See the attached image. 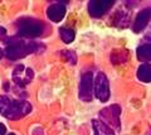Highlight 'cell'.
<instances>
[{
	"instance_id": "1",
	"label": "cell",
	"mask_w": 151,
	"mask_h": 135,
	"mask_svg": "<svg viewBox=\"0 0 151 135\" xmlns=\"http://www.w3.org/2000/svg\"><path fill=\"white\" fill-rule=\"evenodd\" d=\"M44 48L40 47L38 43L34 42H24V40H10V43L6 45L5 48V56L12 59V61H17V59L24 58L30 53H37L43 51Z\"/></svg>"
},
{
	"instance_id": "2",
	"label": "cell",
	"mask_w": 151,
	"mask_h": 135,
	"mask_svg": "<svg viewBox=\"0 0 151 135\" xmlns=\"http://www.w3.org/2000/svg\"><path fill=\"white\" fill-rule=\"evenodd\" d=\"M44 23L33 18H24L18 24V35L25 37V38H35L43 34Z\"/></svg>"
},
{
	"instance_id": "3",
	"label": "cell",
	"mask_w": 151,
	"mask_h": 135,
	"mask_svg": "<svg viewBox=\"0 0 151 135\" xmlns=\"http://www.w3.org/2000/svg\"><path fill=\"white\" fill-rule=\"evenodd\" d=\"M32 111V105L25 100H12L3 115L9 120H19Z\"/></svg>"
},
{
	"instance_id": "4",
	"label": "cell",
	"mask_w": 151,
	"mask_h": 135,
	"mask_svg": "<svg viewBox=\"0 0 151 135\" xmlns=\"http://www.w3.org/2000/svg\"><path fill=\"white\" fill-rule=\"evenodd\" d=\"M120 115H121V106L117 104L107 106V108L102 109L100 111V116L103 120V123L108 125L112 130H117V131L121 129Z\"/></svg>"
},
{
	"instance_id": "5",
	"label": "cell",
	"mask_w": 151,
	"mask_h": 135,
	"mask_svg": "<svg viewBox=\"0 0 151 135\" xmlns=\"http://www.w3.org/2000/svg\"><path fill=\"white\" fill-rule=\"evenodd\" d=\"M93 88H94V81H93V73L92 72H84L79 81L78 87V97L79 100L84 102H89L93 97Z\"/></svg>"
},
{
	"instance_id": "6",
	"label": "cell",
	"mask_w": 151,
	"mask_h": 135,
	"mask_svg": "<svg viewBox=\"0 0 151 135\" xmlns=\"http://www.w3.org/2000/svg\"><path fill=\"white\" fill-rule=\"evenodd\" d=\"M94 95L101 102H106L110 99V82L103 72L97 73L94 80Z\"/></svg>"
},
{
	"instance_id": "7",
	"label": "cell",
	"mask_w": 151,
	"mask_h": 135,
	"mask_svg": "<svg viewBox=\"0 0 151 135\" xmlns=\"http://www.w3.org/2000/svg\"><path fill=\"white\" fill-rule=\"evenodd\" d=\"M13 81L17 83L18 86H27L30 83L34 78V71L32 68L25 67L24 64H18V66L13 69Z\"/></svg>"
},
{
	"instance_id": "8",
	"label": "cell",
	"mask_w": 151,
	"mask_h": 135,
	"mask_svg": "<svg viewBox=\"0 0 151 135\" xmlns=\"http://www.w3.org/2000/svg\"><path fill=\"white\" fill-rule=\"evenodd\" d=\"M113 4V0H91L88 3V13L93 18H100L110 10Z\"/></svg>"
},
{
	"instance_id": "9",
	"label": "cell",
	"mask_w": 151,
	"mask_h": 135,
	"mask_svg": "<svg viewBox=\"0 0 151 135\" xmlns=\"http://www.w3.org/2000/svg\"><path fill=\"white\" fill-rule=\"evenodd\" d=\"M151 19V9L150 8H145L141 12L137 13V15L135 18V22L132 24V30L135 33H140L141 30H144L146 25L149 24V22Z\"/></svg>"
},
{
	"instance_id": "10",
	"label": "cell",
	"mask_w": 151,
	"mask_h": 135,
	"mask_svg": "<svg viewBox=\"0 0 151 135\" xmlns=\"http://www.w3.org/2000/svg\"><path fill=\"white\" fill-rule=\"evenodd\" d=\"M47 15L52 22L58 23L64 18L65 15V6L62 3H57V4H52L47 9Z\"/></svg>"
},
{
	"instance_id": "11",
	"label": "cell",
	"mask_w": 151,
	"mask_h": 135,
	"mask_svg": "<svg viewBox=\"0 0 151 135\" xmlns=\"http://www.w3.org/2000/svg\"><path fill=\"white\" fill-rule=\"evenodd\" d=\"M92 126H93V133L94 135H115L113 130L106 125L101 120H97V119H93L92 120Z\"/></svg>"
},
{
	"instance_id": "12",
	"label": "cell",
	"mask_w": 151,
	"mask_h": 135,
	"mask_svg": "<svg viewBox=\"0 0 151 135\" xmlns=\"http://www.w3.org/2000/svg\"><path fill=\"white\" fill-rule=\"evenodd\" d=\"M110 59L113 64H122L129 59V51L127 49H115L112 51Z\"/></svg>"
},
{
	"instance_id": "13",
	"label": "cell",
	"mask_w": 151,
	"mask_h": 135,
	"mask_svg": "<svg viewBox=\"0 0 151 135\" xmlns=\"http://www.w3.org/2000/svg\"><path fill=\"white\" fill-rule=\"evenodd\" d=\"M136 54H137V59L142 62H150L151 61V43L141 44L140 47L136 49Z\"/></svg>"
},
{
	"instance_id": "14",
	"label": "cell",
	"mask_w": 151,
	"mask_h": 135,
	"mask_svg": "<svg viewBox=\"0 0 151 135\" xmlns=\"http://www.w3.org/2000/svg\"><path fill=\"white\" fill-rule=\"evenodd\" d=\"M137 78L141 82L149 83L151 82V64L144 63L137 69Z\"/></svg>"
},
{
	"instance_id": "15",
	"label": "cell",
	"mask_w": 151,
	"mask_h": 135,
	"mask_svg": "<svg viewBox=\"0 0 151 135\" xmlns=\"http://www.w3.org/2000/svg\"><path fill=\"white\" fill-rule=\"evenodd\" d=\"M59 37L60 39H62L64 43H72L76 38V33L73 29H70V28H65V27H60L59 28Z\"/></svg>"
},
{
	"instance_id": "16",
	"label": "cell",
	"mask_w": 151,
	"mask_h": 135,
	"mask_svg": "<svg viewBox=\"0 0 151 135\" xmlns=\"http://www.w3.org/2000/svg\"><path fill=\"white\" fill-rule=\"evenodd\" d=\"M59 56L68 64H70V66H74V64L77 63V54H76L73 51H70V49H62L59 52Z\"/></svg>"
},
{
	"instance_id": "17",
	"label": "cell",
	"mask_w": 151,
	"mask_h": 135,
	"mask_svg": "<svg viewBox=\"0 0 151 135\" xmlns=\"http://www.w3.org/2000/svg\"><path fill=\"white\" fill-rule=\"evenodd\" d=\"M10 99H8L6 96H0V114H3L6 110V108L10 104Z\"/></svg>"
},
{
	"instance_id": "18",
	"label": "cell",
	"mask_w": 151,
	"mask_h": 135,
	"mask_svg": "<svg viewBox=\"0 0 151 135\" xmlns=\"http://www.w3.org/2000/svg\"><path fill=\"white\" fill-rule=\"evenodd\" d=\"M6 37V30H5V28H3V27H0V38L4 39Z\"/></svg>"
},
{
	"instance_id": "19",
	"label": "cell",
	"mask_w": 151,
	"mask_h": 135,
	"mask_svg": "<svg viewBox=\"0 0 151 135\" xmlns=\"http://www.w3.org/2000/svg\"><path fill=\"white\" fill-rule=\"evenodd\" d=\"M6 133V128H5V125L0 123V135H4Z\"/></svg>"
},
{
	"instance_id": "20",
	"label": "cell",
	"mask_w": 151,
	"mask_h": 135,
	"mask_svg": "<svg viewBox=\"0 0 151 135\" xmlns=\"http://www.w3.org/2000/svg\"><path fill=\"white\" fill-rule=\"evenodd\" d=\"M145 38H146V39H150V40H151V28H150V29L147 30V33H146Z\"/></svg>"
},
{
	"instance_id": "21",
	"label": "cell",
	"mask_w": 151,
	"mask_h": 135,
	"mask_svg": "<svg viewBox=\"0 0 151 135\" xmlns=\"http://www.w3.org/2000/svg\"><path fill=\"white\" fill-rule=\"evenodd\" d=\"M3 56H4V52H3V49H1V48H0V59H1V58H3Z\"/></svg>"
},
{
	"instance_id": "22",
	"label": "cell",
	"mask_w": 151,
	"mask_h": 135,
	"mask_svg": "<svg viewBox=\"0 0 151 135\" xmlns=\"http://www.w3.org/2000/svg\"><path fill=\"white\" fill-rule=\"evenodd\" d=\"M9 135H15V134H9Z\"/></svg>"
}]
</instances>
